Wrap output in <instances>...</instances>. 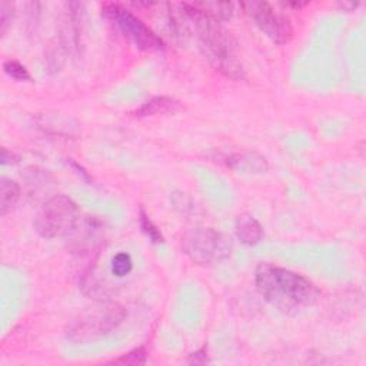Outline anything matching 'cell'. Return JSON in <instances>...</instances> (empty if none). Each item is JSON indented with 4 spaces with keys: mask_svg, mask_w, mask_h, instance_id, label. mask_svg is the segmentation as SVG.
<instances>
[{
    "mask_svg": "<svg viewBox=\"0 0 366 366\" xmlns=\"http://www.w3.org/2000/svg\"><path fill=\"white\" fill-rule=\"evenodd\" d=\"M135 263L128 252H118L111 259V273L116 279H123L133 272Z\"/></svg>",
    "mask_w": 366,
    "mask_h": 366,
    "instance_id": "13",
    "label": "cell"
},
{
    "mask_svg": "<svg viewBox=\"0 0 366 366\" xmlns=\"http://www.w3.org/2000/svg\"><path fill=\"white\" fill-rule=\"evenodd\" d=\"M14 16V5L4 2L0 5V28H2V35L6 34L9 25L12 24Z\"/></svg>",
    "mask_w": 366,
    "mask_h": 366,
    "instance_id": "17",
    "label": "cell"
},
{
    "mask_svg": "<svg viewBox=\"0 0 366 366\" xmlns=\"http://www.w3.org/2000/svg\"><path fill=\"white\" fill-rule=\"evenodd\" d=\"M102 12L125 38L142 51H163L165 44L142 19L135 16L129 9L119 4H105Z\"/></svg>",
    "mask_w": 366,
    "mask_h": 366,
    "instance_id": "5",
    "label": "cell"
},
{
    "mask_svg": "<svg viewBox=\"0 0 366 366\" xmlns=\"http://www.w3.org/2000/svg\"><path fill=\"white\" fill-rule=\"evenodd\" d=\"M235 233L240 243L246 246H255L263 238V228L253 216L242 215L235 222Z\"/></svg>",
    "mask_w": 366,
    "mask_h": 366,
    "instance_id": "9",
    "label": "cell"
},
{
    "mask_svg": "<svg viewBox=\"0 0 366 366\" xmlns=\"http://www.w3.org/2000/svg\"><path fill=\"white\" fill-rule=\"evenodd\" d=\"M185 15L199 16L213 22H222L232 18L233 5L229 2H195L181 5Z\"/></svg>",
    "mask_w": 366,
    "mask_h": 366,
    "instance_id": "8",
    "label": "cell"
},
{
    "mask_svg": "<svg viewBox=\"0 0 366 366\" xmlns=\"http://www.w3.org/2000/svg\"><path fill=\"white\" fill-rule=\"evenodd\" d=\"M123 317V312L116 307L111 306L105 310H99L92 313L89 317H85L81 320V323L76 326L73 333H76L79 337L85 335H102L105 332H109L113 329Z\"/></svg>",
    "mask_w": 366,
    "mask_h": 366,
    "instance_id": "7",
    "label": "cell"
},
{
    "mask_svg": "<svg viewBox=\"0 0 366 366\" xmlns=\"http://www.w3.org/2000/svg\"><path fill=\"white\" fill-rule=\"evenodd\" d=\"M185 15V14H183ZM198 26L199 48L209 63L222 75L230 79H242L245 76L240 62L236 59L230 39L218 22L199 16L185 15Z\"/></svg>",
    "mask_w": 366,
    "mask_h": 366,
    "instance_id": "2",
    "label": "cell"
},
{
    "mask_svg": "<svg viewBox=\"0 0 366 366\" xmlns=\"http://www.w3.org/2000/svg\"><path fill=\"white\" fill-rule=\"evenodd\" d=\"M19 198H21L19 185L15 181L4 176L2 181H0V213L4 216L9 213L18 203Z\"/></svg>",
    "mask_w": 366,
    "mask_h": 366,
    "instance_id": "10",
    "label": "cell"
},
{
    "mask_svg": "<svg viewBox=\"0 0 366 366\" xmlns=\"http://www.w3.org/2000/svg\"><path fill=\"white\" fill-rule=\"evenodd\" d=\"M228 165H230L233 169H238V171L256 172V173H262L268 169L265 158H262L256 153H246V155L233 156V158H230Z\"/></svg>",
    "mask_w": 366,
    "mask_h": 366,
    "instance_id": "12",
    "label": "cell"
},
{
    "mask_svg": "<svg viewBox=\"0 0 366 366\" xmlns=\"http://www.w3.org/2000/svg\"><path fill=\"white\" fill-rule=\"evenodd\" d=\"M183 252L198 265L213 266L223 263L232 255L230 239L212 228H196L185 233Z\"/></svg>",
    "mask_w": 366,
    "mask_h": 366,
    "instance_id": "3",
    "label": "cell"
},
{
    "mask_svg": "<svg viewBox=\"0 0 366 366\" xmlns=\"http://www.w3.org/2000/svg\"><path fill=\"white\" fill-rule=\"evenodd\" d=\"M139 225H141L143 233L151 239V242L163 243V236H162L159 228L152 222V219L143 209L139 210Z\"/></svg>",
    "mask_w": 366,
    "mask_h": 366,
    "instance_id": "14",
    "label": "cell"
},
{
    "mask_svg": "<svg viewBox=\"0 0 366 366\" xmlns=\"http://www.w3.org/2000/svg\"><path fill=\"white\" fill-rule=\"evenodd\" d=\"M208 362V353H206V349H200L198 350L196 353H192L190 357L188 359V363H195V365H202V363H206Z\"/></svg>",
    "mask_w": 366,
    "mask_h": 366,
    "instance_id": "18",
    "label": "cell"
},
{
    "mask_svg": "<svg viewBox=\"0 0 366 366\" xmlns=\"http://www.w3.org/2000/svg\"><path fill=\"white\" fill-rule=\"evenodd\" d=\"M255 285L266 302L283 312L309 307L320 296L307 278L272 263H260L256 268Z\"/></svg>",
    "mask_w": 366,
    "mask_h": 366,
    "instance_id": "1",
    "label": "cell"
},
{
    "mask_svg": "<svg viewBox=\"0 0 366 366\" xmlns=\"http://www.w3.org/2000/svg\"><path fill=\"white\" fill-rule=\"evenodd\" d=\"M112 363L115 365H131V366H139L146 363V350L143 347H136L132 352L121 356L119 359H115Z\"/></svg>",
    "mask_w": 366,
    "mask_h": 366,
    "instance_id": "16",
    "label": "cell"
},
{
    "mask_svg": "<svg viewBox=\"0 0 366 366\" xmlns=\"http://www.w3.org/2000/svg\"><path fill=\"white\" fill-rule=\"evenodd\" d=\"M4 71L8 76H11L12 79H15L18 82H29L31 81V75H29L28 69L16 61H6L4 63Z\"/></svg>",
    "mask_w": 366,
    "mask_h": 366,
    "instance_id": "15",
    "label": "cell"
},
{
    "mask_svg": "<svg viewBox=\"0 0 366 366\" xmlns=\"http://www.w3.org/2000/svg\"><path fill=\"white\" fill-rule=\"evenodd\" d=\"M245 14L255 22V25L275 44L285 45L293 36L290 21L278 12L268 2H246L240 4Z\"/></svg>",
    "mask_w": 366,
    "mask_h": 366,
    "instance_id": "6",
    "label": "cell"
},
{
    "mask_svg": "<svg viewBox=\"0 0 366 366\" xmlns=\"http://www.w3.org/2000/svg\"><path fill=\"white\" fill-rule=\"evenodd\" d=\"M79 222L78 205L65 195L51 198L35 218V229L45 239L63 238L72 233Z\"/></svg>",
    "mask_w": 366,
    "mask_h": 366,
    "instance_id": "4",
    "label": "cell"
},
{
    "mask_svg": "<svg viewBox=\"0 0 366 366\" xmlns=\"http://www.w3.org/2000/svg\"><path fill=\"white\" fill-rule=\"evenodd\" d=\"M178 108V102L166 98V96H158L151 99L149 102H146L145 105H142L135 115L138 118H148V116H155L159 113H165V112H171L175 111Z\"/></svg>",
    "mask_w": 366,
    "mask_h": 366,
    "instance_id": "11",
    "label": "cell"
}]
</instances>
